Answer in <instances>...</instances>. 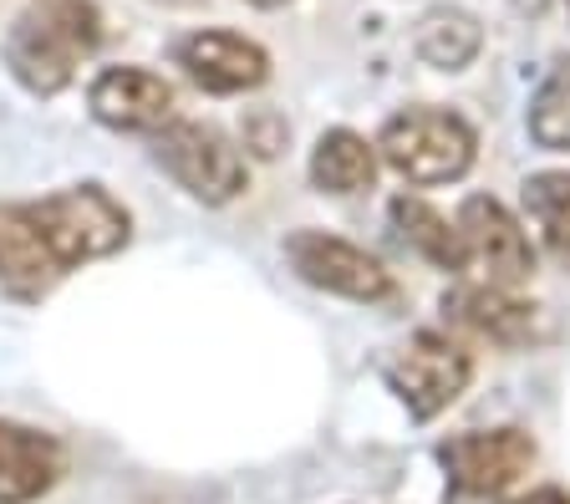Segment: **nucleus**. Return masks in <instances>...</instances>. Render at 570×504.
Returning a JSON list of instances; mask_svg holds the SVG:
<instances>
[{"label":"nucleus","mask_w":570,"mask_h":504,"mask_svg":"<svg viewBox=\"0 0 570 504\" xmlns=\"http://www.w3.org/2000/svg\"><path fill=\"white\" fill-rule=\"evenodd\" d=\"M102 47V11L92 0H36L6 37V67L36 97L71 87L77 67Z\"/></svg>","instance_id":"obj_1"},{"label":"nucleus","mask_w":570,"mask_h":504,"mask_svg":"<svg viewBox=\"0 0 570 504\" xmlns=\"http://www.w3.org/2000/svg\"><path fill=\"white\" fill-rule=\"evenodd\" d=\"M377 154L387 168H397L407 184H453L474 168L479 138L459 112L443 108H407L387 118L377 138Z\"/></svg>","instance_id":"obj_2"},{"label":"nucleus","mask_w":570,"mask_h":504,"mask_svg":"<svg viewBox=\"0 0 570 504\" xmlns=\"http://www.w3.org/2000/svg\"><path fill=\"white\" fill-rule=\"evenodd\" d=\"M41 229V240L47 250L57 255L61 270H77L87 260H102V255L122 250L128 245V209L112 199L107 189L97 184H77V189H61V194H47V199H36L26 205Z\"/></svg>","instance_id":"obj_3"},{"label":"nucleus","mask_w":570,"mask_h":504,"mask_svg":"<svg viewBox=\"0 0 570 504\" xmlns=\"http://www.w3.org/2000/svg\"><path fill=\"white\" fill-rule=\"evenodd\" d=\"M154 158L174 174L178 189H189L199 205H229L245 194V158L209 122L168 118L154 132Z\"/></svg>","instance_id":"obj_4"},{"label":"nucleus","mask_w":570,"mask_h":504,"mask_svg":"<svg viewBox=\"0 0 570 504\" xmlns=\"http://www.w3.org/2000/svg\"><path fill=\"white\" fill-rule=\"evenodd\" d=\"M285 260L296 270L306 286L326 290V296H346V300H387L392 290V270L367 255L362 245L342 240V235H326V229H296L291 240H285Z\"/></svg>","instance_id":"obj_5"},{"label":"nucleus","mask_w":570,"mask_h":504,"mask_svg":"<svg viewBox=\"0 0 570 504\" xmlns=\"http://www.w3.org/2000/svg\"><path fill=\"white\" fill-rule=\"evenodd\" d=\"M469 377H474L469 352L439 332L407 336V347L387 362V387L397 393V403L413 418H439L453 397L469 387Z\"/></svg>","instance_id":"obj_6"},{"label":"nucleus","mask_w":570,"mask_h":504,"mask_svg":"<svg viewBox=\"0 0 570 504\" xmlns=\"http://www.w3.org/2000/svg\"><path fill=\"white\" fill-rule=\"evenodd\" d=\"M439 464L459 494H504L520 474L534 468V438L524 428H489V433H459L439 444Z\"/></svg>","instance_id":"obj_7"},{"label":"nucleus","mask_w":570,"mask_h":504,"mask_svg":"<svg viewBox=\"0 0 570 504\" xmlns=\"http://www.w3.org/2000/svg\"><path fill=\"white\" fill-rule=\"evenodd\" d=\"M459 229H463V245H469V260L484 265L494 286H510V290L530 286L534 245H530V235L520 229V219L499 205V199H484V194L463 199Z\"/></svg>","instance_id":"obj_8"},{"label":"nucleus","mask_w":570,"mask_h":504,"mask_svg":"<svg viewBox=\"0 0 570 504\" xmlns=\"http://www.w3.org/2000/svg\"><path fill=\"white\" fill-rule=\"evenodd\" d=\"M178 67L194 87L214 97H235V92H255L271 77V57L265 47H255L239 31H194L178 41Z\"/></svg>","instance_id":"obj_9"},{"label":"nucleus","mask_w":570,"mask_h":504,"mask_svg":"<svg viewBox=\"0 0 570 504\" xmlns=\"http://www.w3.org/2000/svg\"><path fill=\"white\" fill-rule=\"evenodd\" d=\"M87 108L118 132H158L174 118V87L148 67H107L87 92Z\"/></svg>","instance_id":"obj_10"},{"label":"nucleus","mask_w":570,"mask_h":504,"mask_svg":"<svg viewBox=\"0 0 570 504\" xmlns=\"http://www.w3.org/2000/svg\"><path fill=\"white\" fill-rule=\"evenodd\" d=\"M67 276L57 255L47 250L41 229H36L26 205H0V290L21 300H41L57 280Z\"/></svg>","instance_id":"obj_11"},{"label":"nucleus","mask_w":570,"mask_h":504,"mask_svg":"<svg viewBox=\"0 0 570 504\" xmlns=\"http://www.w3.org/2000/svg\"><path fill=\"white\" fill-rule=\"evenodd\" d=\"M61 444L41 428L0 418V504H31L61 480Z\"/></svg>","instance_id":"obj_12"},{"label":"nucleus","mask_w":570,"mask_h":504,"mask_svg":"<svg viewBox=\"0 0 570 504\" xmlns=\"http://www.w3.org/2000/svg\"><path fill=\"white\" fill-rule=\"evenodd\" d=\"M443 312L449 322L469 326L474 336H489L499 347H524L534 336V306H524L510 286H453L443 296Z\"/></svg>","instance_id":"obj_13"},{"label":"nucleus","mask_w":570,"mask_h":504,"mask_svg":"<svg viewBox=\"0 0 570 504\" xmlns=\"http://www.w3.org/2000/svg\"><path fill=\"white\" fill-rule=\"evenodd\" d=\"M377 179V148L352 128L321 132L311 148V184L321 194H356Z\"/></svg>","instance_id":"obj_14"},{"label":"nucleus","mask_w":570,"mask_h":504,"mask_svg":"<svg viewBox=\"0 0 570 504\" xmlns=\"http://www.w3.org/2000/svg\"><path fill=\"white\" fill-rule=\"evenodd\" d=\"M392 225L403 229V240L413 245L428 265H439V270H463V265H469L463 229L449 225L439 209L413 199V194H397V199H392Z\"/></svg>","instance_id":"obj_15"},{"label":"nucleus","mask_w":570,"mask_h":504,"mask_svg":"<svg viewBox=\"0 0 570 504\" xmlns=\"http://www.w3.org/2000/svg\"><path fill=\"white\" fill-rule=\"evenodd\" d=\"M484 47V26L459 6H439L417 21V57L439 72H463Z\"/></svg>","instance_id":"obj_16"},{"label":"nucleus","mask_w":570,"mask_h":504,"mask_svg":"<svg viewBox=\"0 0 570 504\" xmlns=\"http://www.w3.org/2000/svg\"><path fill=\"white\" fill-rule=\"evenodd\" d=\"M524 209L540 225L550 255L570 265V174H534V179H524Z\"/></svg>","instance_id":"obj_17"},{"label":"nucleus","mask_w":570,"mask_h":504,"mask_svg":"<svg viewBox=\"0 0 570 504\" xmlns=\"http://www.w3.org/2000/svg\"><path fill=\"white\" fill-rule=\"evenodd\" d=\"M530 138L550 154H570V67L556 72L530 102Z\"/></svg>","instance_id":"obj_18"},{"label":"nucleus","mask_w":570,"mask_h":504,"mask_svg":"<svg viewBox=\"0 0 570 504\" xmlns=\"http://www.w3.org/2000/svg\"><path fill=\"white\" fill-rule=\"evenodd\" d=\"M245 148H255L261 158H275L285 148V122L275 112H255L245 118Z\"/></svg>","instance_id":"obj_19"},{"label":"nucleus","mask_w":570,"mask_h":504,"mask_svg":"<svg viewBox=\"0 0 570 504\" xmlns=\"http://www.w3.org/2000/svg\"><path fill=\"white\" fill-rule=\"evenodd\" d=\"M510 504H570V494L556 490V484H540V490L520 494V500H510Z\"/></svg>","instance_id":"obj_20"},{"label":"nucleus","mask_w":570,"mask_h":504,"mask_svg":"<svg viewBox=\"0 0 570 504\" xmlns=\"http://www.w3.org/2000/svg\"><path fill=\"white\" fill-rule=\"evenodd\" d=\"M249 6H285V0H249Z\"/></svg>","instance_id":"obj_21"},{"label":"nucleus","mask_w":570,"mask_h":504,"mask_svg":"<svg viewBox=\"0 0 570 504\" xmlns=\"http://www.w3.org/2000/svg\"><path fill=\"white\" fill-rule=\"evenodd\" d=\"M566 6H570V0H566Z\"/></svg>","instance_id":"obj_22"}]
</instances>
